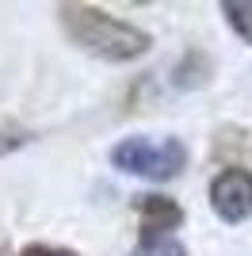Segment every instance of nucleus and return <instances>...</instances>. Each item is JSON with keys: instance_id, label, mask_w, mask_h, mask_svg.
I'll return each mask as SVG.
<instances>
[{"instance_id": "obj_1", "label": "nucleus", "mask_w": 252, "mask_h": 256, "mask_svg": "<svg viewBox=\"0 0 252 256\" xmlns=\"http://www.w3.org/2000/svg\"><path fill=\"white\" fill-rule=\"evenodd\" d=\"M58 20L80 50L107 58V62H130V58H142L149 50V34L142 27L115 20V16H107L104 8H92V4H62Z\"/></svg>"}, {"instance_id": "obj_2", "label": "nucleus", "mask_w": 252, "mask_h": 256, "mask_svg": "<svg viewBox=\"0 0 252 256\" xmlns=\"http://www.w3.org/2000/svg\"><path fill=\"white\" fill-rule=\"evenodd\" d=\"M111 160L115 168L134 172V176H149V180H172L184 160H188V150L180 146L176 138L164 142H149V138H126L111 150Z\"/></svg>"}, {"instance_id": "obj_3", "label": "nucleus", "mask_w": 252, "mask_h": 256, "mask_svg": "<svg viewBox=\"0 0 252 256\" xmlns=\"http://www.w3.org/2000/svg\"><path fill=\"white\" fill-rule=\"evenodd\" d=\"M210 203L226 222H244L252 214V172L248 168H226L210 184Z\"/></svg>"}, {"instance_id": "obj_4", "label": "nucleus", "mask_w": 252, "mask_h": 256, "mask_svg": "<svg viewBox=\"0 0 252 256\" xmlns=\"http://www.w3.org/2000/svg\"><path fill=\"white\" fill-rule=\"evenodd\" d=\"M138 214H142L146 237H168V230H176L184 222V210L168 195H142L138 199Z\"/></svg>"}, {"instance_id": "obj_5", "label": "nucleus", "mask_w": 252, "mask_h": 256, "mask_svg": "<svg viewBox=\"0 0 252 256\" xmlns=\"http://www.w3.org/2000/svg\"><path fill=\"white\" fill-rule=\"evenodd\" d=\"M222 12H226V20H230L233 31L241 34L244 42H252V0H226Z\"/></svg>"}, {"instance_id": "obj_6", "label": "nucleus", "mask_w": 252, "mask_h": 256, "mask_svg": "<svg viewBox=\"0 0 252 256\" xmlns=\"http://www.w3.org/2000/svg\"><path fill=\"white\" fill-rule=\"evenodd\" d=\"M134 256H188V248L180 245L176 237H146L134 248Z\"/></svg>"}, {"instance_id": "obj_7", "label": "nucleus", "mask_w": 252, "mask_h": 256, "mask_svg": "<svg viewBox=\"0 0 252 256\" xmlns=\"http://www.w3.org/2000/svg\"><path fill=\"white\" fill-rule=\"evenodd\" d=\"M23 142H27V130L12 126V122H0V157L12 153V150H20Z\"/></svg>"}, {"instance_id": "obj_8", "label": "nucleus", "mask_w": 252, "mask_h": 256, "mask_svg": "<svg viewBox=\"0 0 252 256\" xmlns=\"http://www.w3.org/2000/svg\"><path fill=\"white\" fill-rule=\"evenodd\" d=\"M20 256H76V252H69V248H54V245H27Z\"/></svg>"}]
</instances>
